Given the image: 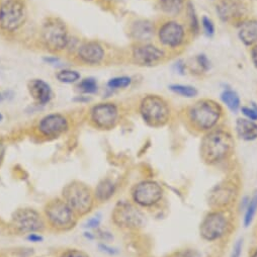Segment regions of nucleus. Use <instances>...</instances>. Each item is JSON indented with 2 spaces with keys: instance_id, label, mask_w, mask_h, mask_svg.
Here are the masks:
<instances>
[{
  "instance_id": "f257e3e1",
  "label": "nucleus",
  "mask_w": 257,
  "mask_h": 257,
  "mask_svg": "<svg viewBox=\"0 0 257 257\" xmlns=\"http://www.w3.org/2000/svg\"><path fill=\"white\" fill-rule=\"evenodd\" d=\"M232 135L223 128H213L201 142V157L209 165H217L227 160L234 151Z\"/></svg>"
},
{
  "instance_id": "f03ea898",
  "label": "nucleus",
  "mask_w": 257,
  "mask_h": 257,
  "mask_svg": "<svg viewBox=\"0 0 257 257\" xmlns=\"http://www.w3.org/2000/svg\"><path fill=\"white\" fill-rule=\"evenodd\" d=\"M189 125L199 132H209L218 124L222 115V106L212 99H201L186 109Z\"/></svg>"
},
{
  "instance_id": "7ed1b4c3",
  "label": "nucleus",
  "mask_w": 257,
  "mask_h": 257,
  "mask_svg": "<svg viewBox=\"0 0 257 257\" xmlns=\"http://www.w3.org/2000/svg\"><path fill=\"white\" fill-rule=\"evenodd\" d=\"M232 218L229 210H213L202 221L201 237L208 242L221 240L232 230Z\"/></svg>"
},
{
  "instance_id": "20e7f679",
  "label": "nucleus",
  "mask_w": 257,
  "mask_h": 257,
  "mask_svg": "<svg viewBox=\"0 0 257 257\" xmlns=\"http://www.w3.org/2000/svg\"><path fill=\"white\" fill-rule=\"evenodd\" d=\"M63 200L76 215H86L93 207L90 188L80 181H72L63 188Z\"/></svg>"
},
{
  "instance_id": "39448f33",
  "label": "nucleus",
  "mask_w": 257,
  "mask_h": 257,
  "mask_svg": "<svg viewBox=\"0 0 257 257\" xmlns=\"http://www.w3.org/2000/svg\"><path fill=\"white\" fill-rule=\"evenodd\" d=\"M139 109L143 120L153 127L163 126L170 119V107L167 101L159 95L145 96L141 100Z\"/></svg>"
},
{
  "instance_id": "423d86ee",
  "label": "nucleus",
  "mask_w": 257,
  "mask_h": 257,
  "mask_svg": "<svg viewBox=\"0 0 257 257\" xmlns=\"http://www.w3.org/2000/svg\"><path fill=\"white\" fill-rule=\"evenodd\" d=\"M45 215L49 224L59 231L70 230L76 224V214L64 200L55 199L49 202L45 208Z\"/></svg>"
},
{
  "instance_id": "0eeeda50",
  "label": "nucleus",
  "mask_w": 257,
  "mask_h": 257,
  "mask_svg": "<svg viewBox=\"0 0 257 257\" xmlns=\"http://www.w3.org/2000/svg\"><path fill=\"white\" fill-rule=\"evenodd\" d=\"M27 20V8L22 0H6L0 7V27L13 33L24 26Z\"/></svg>"
},
{
  "instance_id": "6e6552de",
  "label": "nucleus",
  "mask_w": 257,
  "mask_h": 257,
  "mask_svg": "<svg viewBox=\"0 0 257 257\" xmlns=\"http://www.w3.org/2000/svg\"><path fill=\"white\" fill-rule=\"evenodd\" d=\"M42 39L51 51L56 52L66 48L69 39L65 24L57 19H49L43 26Z\"/></svg>"
},
{
  "instance_id": "1a4fd4ad",
  "label": "nucleus",
  "mask_w": 257,
  "mask_h": 257,
  "mask_svg": "<svg viewBox=\"0 0 257 257\" xmlns=\"http://www.w3.org/2000/svg\"><path fill=\"white\" fill-rule=\"evenodd\" d=\"M239 186L235 180H224L217 184L209 195V205L213 210H229L236 202Z\"/></svg>"
},
{
  "instance_id": "9d476101",
  "label": "nucleus",
  "mask_w": 257,
  "mask_h": 257,
  "mask_svg": "<svg viewBox=\"0 0 257 257\" xmlns=\"http://www.w3.org/2000/svg\"><path fill=\"white\" fill-rule=\"evenodd\" d=\"M164 190L162 186L153 180H144L135 185L132 198L135 204L144 208L156 206L163 199Z\"/></svg>"
},
{
  "instance_id": "9b49d317",
  "label": "nucleus",
  "mask_w": 257,
  "mask_h": 257,
  "mask_svg": "<svg viewBox=\"0 0 257 257\" xmlns=\"http://www.w3.org/2000/svg\"><path fill=\"white\" fill-rule=\"evenodd\" d=\"M113 223L123 229H138L143 225V215L134 205L127 202H118L111 214Z\"/></svg>"
},
{
  "instance_id": "f8f14e48",
  "label": "nucleus",
  "mask_w": 257,
  "mask_h": 257,
  "mask_svg": "<svg viewBox=\"0 0 257 257\" xmlns=\"http://www.w3.org/2000/svg\"><path fill=\"white\" fill-rule=\"evenodd\" d=\"M12 224L20 233L32 234L45 229V221L41 214L31 208L17 210L12 218Z\"/></svg>"
},
{
  "instance_id": "ddd939ff",
  "label": "nucleus",
  "mask_w": 257,
  "mask_h": 257,
  "mask_svg": "<svg viewBox=\"0 0 257 257\" xmlns=\"http://www.w3.org/2000/svg\"><path fill=\"white\" fill-rule=\"evenodd\" d=\"M91 121L101 130H110L118 120V108L114 103L105 102L94 105L91 109Z\"/></svg>"
},
{
  "instance_id": "4468645a",
  "label": "nucleus",
  "mask_w": 257,
  "mask_h": 257,
  "mask_svg": "<svg viewBox=\"0 0 257 257\" xmlns=\"http://www.w3.org/2000/svg\"><path fill=\"white\" fill-rule=\"evenodd\" d=\"M68 120L63 114L51 113L39 122V131L46 137H58L68 130Z\"/></svg>"
},
{
  "instance_id": "2eb2a0df",
  "label": "nucleus",
  "mask_w": 257,
  "mask_h": 257,
  "mask_svg": "<svg viewBox=\"0 0 257 257\" xmlns=\"http://www.w3.org/2000/svg\"><path fill=\"white\" fill-rule=\"evenodd\" d=\"M185 32L183 27L173 21L163 24L158 32V38L162 45L169 48H177L184 42Z\"/></svg>"
},
{
  "instance_id": "dca6fc26",
  "label": "nucleus",
  "mask_w": 257,
  "mask_h": 257,
  "mask_svg": "<svg viewBox=\"0 0 257 257\" xmlns=\"http://www.w3.org/2000/svg\"><path fill=\"white\" fill-rule=\"evenodd\" d=\"M164 51L156 46L145 44L133 50V58L138 65L152 66L164 58Z\"/></svg>"
},
{
  "instance_id": "f3484780",
  "label": "nucleus",
  "mask_w": 257,
  "mask_h": 257,
  "mask_svg": "<svg viewBox=\"0 0 257 257\" xmlns=\"http://www.w3.org/2000/svg\"><path fill=\"white\" fill-rule=\"evenodd\" d=\"M217 13L223 22L232 23L245 15L246 8L242 0H221Z\"/></svg>"
},
{
  "instance_id": "a211bd4d",
  "label": "nucleus",
  "mask_w": 257,
  "mask_h": 257,
  "mask_svg": "<svg viewBox=\"0 0 257 257\" xmlns=\"http://www.w3.org/2000/svg\"><path fill=\"white\" fill-rule=\"evenodd\" d=\"M78 57L89 65H97L104 58V50L98 43L88 42L79 48Z\"/></svg>"
},
{
  "instance_id": "6ab92c4d",
  "label": "nucleus",
  "mask_w": 257,
  "mask_h": 257,
  "mask_svg": "<svg viewBox=\"0 0 257 257\" xmlns=\"http://www.w3.org/2000/svg\"><path fill=\"white\" fill-rule=\"evenodd\" d=\"M28 88L31 96L42 105L48 103L52 99V88L43 79L30 80L28 83Z\"/></svg>"
},
{
  "instance_id": "aec40b11",
  "label": "nucleus",
  "mask_w": 257,
  "mask_h": 257,
  "mask_svg": "<svg viewBox=\"0 0 257 257\" xmlns=\"http://www.w3.org/2000/svg\"><path fill=\"white\" fill-rule=\"evenodd\" d=\"M238 35L240 40L246 46H254L257 44V21L248 20L240 24Z\"/></svg>"
},
{
  "instance_id": "412c9836",
  "label": "nucleus",
  "mask_w": 257,
  "mask_h": 257,
  "mask_svg": "<svg viewBox=\"0 0 257 257\" xmlns=\"http://www.w3.org/2000/svg\"><path fill=\"white\" fill-rule=\"evenodd\" d=\"M236 132L242 140L254 141L257 139V123L248 118H238L236 121Z\"/></svg>"
},
{
  "instance_id": "4be33fe9",
  "label": "nucleus",
  "mask_w": 257,
  "mask_h": 257,
  "mask_svg": "<svg viewBox=\"0 0 257 257\" xmlns=\"http://www.w3.org/2000/svg\"><path fill=\"white\" fill-rule=\"evenodd\" d=\"M131 34L134 39L138 41H150L154 35V27L148 21H138L133 24L131 28Z\"/></svg>"
},
{
  "instance_id": "5701e85b",
  "label": "nucleus",
  "mask_w": 257,
  "mask_h": 257,
  "mask_svg": "<svg viewBox=\"0 0 257 257\" xmlns=\"http://www.w3.org/2000/svg\"><path fill=\"white\" fill-rule=\"evenodd\" d=\"M115 191V184L110 179L101 180L95 188V198L99 202L109 200Z\"/></svg>"
},
{
  "instance_id": "b1692460",
  "label": "nucleus",
  "mask_w": 257,
  "mask_h": 257,
  "mask_svg": "<svg viewBox=\"0 0 257 257\" xmlns=\"http://www.w3.org/2000/svg\"><path fill=\"white\" fill-rule=\"evenodd\" d=\"M184 0H159L161 12L168 17L177 16L183 9Z\"/></svg>"
},
{
  "instance_id": "393cba45",
  "label": "nucleus",
  "mask_w": 257,
  "mask_h": 257,
  "mask_svg": "<svg viewBox=\"0 0 257 257\" xmlns=\"http://www.w3.org/2000/svg\"><path fill=\"white\" fill-rule=\"evenodd\" d=\"M221 98L223 100V102L228 106L229 109H231L232 111L236 112L239 107H240V98L238 96V94L231 90V89H228V90H225L222 94H221Z\"/></svg>"
},
{
  "instance_id": "a878e982",
  "label": "nucleus",
  "mask_w": 257,
  "mask_h": 257,
  "mask_svg": "<svg viewBox=\"0 0 257 257\" xmlns=\"http://www.w3.org/2000/svg\"><path fill=\"white\" fill-rule=\"evenodd\" d=\"M256 213H257V192L256 194H254L253 197L249 200L248 205L246 207L245 215H244V226L245 227H249L252 224Z\"/></svg>"
},
{
  "instance_id": "bb28decb",
  "label": "nucleus",
  "mask_w": 257,
  "mask_h": 257,
  "mask_svg": "<svg viewBox=\"0 0 257 257\" xmlns=\"http://www.w3.org/2000/svg\"><path fill=\"white\" fill-rule=\"evenodd\" d=\"M56 77L62 83L71 84V83L77 82L80 79V74L77 71H75V70L63 69V70H60L56 74Z\"/></svg>"
},
{
  "instance_id": "cd10ccee",
  "label": "nucleus",
  "mask_w": 257,
  "mask_h": 257,
  "mask_svg": "<svg viewBox=\"0 0 257 257\" xmlns=\"http://www.w3.org/2000/svg\"><path fill=\"white\" fill-rule=\"evenodd\" d=\"M78 89L85 94H93L98 90V84L95 78L87 77L81 80L78 84Z\"/></svg>"
},
{
  "instance_id": "c85d7f7f",
  "label": "nucleus",
  "mask_w": 257,
  "mask_h": 257,
  "mask_svg": "<svg viewBox=\"0 0 257 257\" xmlns=\"http://www.w3.org/2000/svg\"><path fill=\"white\" fill-rule=\"evenodd\" d=\"M169 89L183 97H187V98H191L195 97L198 94V90L189 85H181V84H174V85H170Z\"/></svg>"
},
{
  "instance_id": "c756f323",
  "label": "nucleus",
  "mask_w": 257,
  "mask_h": 257,
  "mask_svg": "<svg viewBox=\"0 0 257 257\" xmlns=\"http://www.w3.org/2000/svg\"><path fill=\"white\" fill-rule=\"evenodd\" d=\"M132 80L130 77L126 76H119V77H114L111 78L107 82V86L110 89H120V88H125L128 85L131 84Z\"/></svg>"
},
{
  "instance_id": "7c9ffc66",
  "label": "nucleus",
  "mask_w": 257,
  "mask_h": 257,
  "mask_svg": "<svg viewBox=\"0 0 257 257\" xmlns=\"http://www.w3.org/2000/svg\"><path fill=\"white\" fill-rule=\"evenodd\" d=\"M187 15L189 18V24L191 27L192 32H195L196 34L199 32V21H198V17L196 15V11L194 9V6H192L190 3L187 5Z\"/></svg>"
},
{
  "instance_id": "2f4dec72",
  "label": "nucleus",
  "mask_w": 257,
  "mask_h": 257,
  "mask_svg": "<svg viewBox=\"0 0 257 257\" xmlns=\"http://www.w3.org/2000/svg\"><path fill=\"white\" fill-rule=\"evenodd\" d=\"M241 111L246 116V118L254 121L257 120V105L255 103H252V107L243 106L241 108Z\"/></svg>"
},
{
  "instance_id": "473e14b6",
  "label": "nucleus",
  "mask_w": 257,
  "mask_h": 257,
  "mask_svg": "<svg viewBox=\"0 0 257 257\" xmlns=\"http://www.w3.org/2000/svg\"><path fill=\"white\" fill-rule=\"evenodd\" d=\"M202 25H203V28H204V31H205L206 35L209 36V37H212L215 33V27H214L213 22L209 18L204 17L203 21H202Z\"/></svg>"
},
{
  "instance_id": "72a5a7b5",
  "label": "nucleus",
  "mask_w": 257,
  "mask_h": 257,
  "mask_svg": "<svg viewBox=\"0 0 257 257\" xmlns=\"http://www.w3.org/2000/svg\"><path fill=\"white\" fill-rule=\"evenodd\" d=\"M60 257H89L85 252L78 249H67L64 251Z\"/></svg>"
},
{
  "instance_id": "f704fd0d",
  "label": "nucleus",
  "mask_w": 257,
  "mask_h": 257,
  "mask_svg": "<svg viewBox=\"0 0 257 257\" xmlns=\"http://www.w3.org/2000/svg\"><path fill=\"white\" fill-rule=\"evenodd\" d=\"M242 249H243V240L239 239L238 241H236V243H235V245L233 247V251H232L231 257H241Z\"/></svg>"
},
{
  "instance_id": "c9c22d12",
  "label": "nucleus",
  "mask_w": 257,
  "mask_h": 257,
  "mask_svg": "<svg viewBox=\"0 0 257 257\" xmlns=\"http://www.w3.org/2000/svg\"><path fill=\"white\" fill-rule=\"evenodd\" d=\"M197 60H198V63L201 65V67L205 71L209 70V68H210V61H209V59L207 58L206 55H199Z\"/></svg>"
},
{
  "instance_id": "e433bc0d",
  "label": "nucleus",
  "mask_w": 257,
  "mask_h": 257,
  "mask_svg": "<svg viewBox=\"0 0 257 257\" xmlns=\"http://www.w3.org/2000/svg\"><path fill=\"white\" fill-rule=\"evenodd\" d=\"M98 225H99V220L96 219V218L90 219V220L87 221V223H86V227H87V228H91V229L96 228Z\"/></svg>"
},
{
  "instance_id": "4c0bfd02",
  "label": "nucleus",
  "mask_w": 257,
  "mask_h": 257,
  "mask_svg": "<svg viewBox=\"0 0 257 257\" xmlns=\"http://www.w3.org/2000/svg\"><path fill=\"white\" fill-rule=\"evenodd\" d=\"M251 58H252V62L254 64V66L257 69V46H254V48H252V50H251Z\"/></svg>"
},
{
  "instance_id": "58836bf2",
  "label": "nucleus",
  "mask_w": 257,
  "mask_h": 257,
  "mask_svg": "<svg viewBox=\"0 0 257 257\" xmlns=\"http://www.w3.org/2000/svg\"><path fill=\"white\" fill-rule=\"evenodd\" d=\"M28 239H29L30 241H32V242H41V241L43 240L42 236H40V235H38V234H36V233L29 234Z\"/></svg>"
},
{
  "instance_id": "ea45409f",
  "label": "nucleus",
  "mask_w": 257,
  "mask_h": 257,
  "mask_svg": "<svg viewBox=\"0 0 257 257\" xmlns=\"http://www.w3.org/2000/svg\"><path fill=\"white\" fill-rule=\"evenodd\" d=\"M5 153H6V146L2 141H0V163H2L4 160Z\"/></svg>"
},
{
  "instance_id": "a19ab883",
  "label": "nucleus",
  "mask_w": 257,
  "mask_h": 257,
  "mask_svg": "<svg viewBox=\"0 0 257 257\" xmlns=\"http://www.w3.org/2000/svg\"><path fill=\"white\" fill-rule=\"evenodd\" d=\"M100 247H101V248H103V249H105V250H103V251L107 252L108 254H115V253H116V251H114V249L109 248V247H107V246H106V245H104V244H101V245H100Z\"/></svg>"
},
{
  "instance_id": "79ce46f5",
  "label": "nucleus",
  "mask_w": 257,
  "mask_h": 257,
  "mask_svg": "<svg viewBox=\"0 0 257 257\" xmlns=\"http://www.w3.org/2000/svg\"><path fill=\"white\" fill-rule=\"evenodd\" d=\"M47 63L49 64H55V63H58L59 62V59L58 58H45L44 59Z\"/></svg>"
},
{
  "instance_id": "37998d69",
  "label": "nucleus",
  "mask_w": 257,
  "mask_h": 257,
  "mask_svg": "<svg viewBox=\"0 0 257 257\" xmlns=\"http://www.w3.org/2000/svg\"><path fill=\"white\" fill-rule=\"evenodd\" d=\"M176 69L179 71V73L183 72V64H181V62L176 63Z\"/></svg>"
},
{
  "instance_id": "c03bdc74",
  "label": "nucleus",
  "mask_w": 257,
  "mask_h": 257,
  "mask_svg": "<svg viewBox=\"0 0 257 257\" xmlns=\"http://www.w3.org/2000/svg\"><path fill=\"white\" fill-rule=\"evenodd\" d=\"M250 257H257V248L252 252V254H251Z\"/></svg>"
},
{
  "instance_id": "a18cd8bd",
  "label": "nucleus",
  "mask_w": 257,
  "mask_h": 257,
  "mask_svg": "<svg viewBox=\"0 0 257 257\" xmlns=\"http://www.w3.org/2000/svg\"><path fill=\"white\" fill-rule=\"evenodd\" d=\"M4 100V95H3V93L0 92V102H2Z\"/></svg>"
},
{
  "instance_id": "49530a36",
  "label": "nucleus",
  "mask_w": 257,
  "mask_h": 257,
  "mask_svg": "<svg viewBox=\"0 0 257 257\" xmlns=\"http://www.w3.org/2000/svg\"><path fill=\"white\" fill-rule=\"evenodd\" d=\"M4 119V115L2 114V113H0V121H2Z\"/></svg>"
}]
</instances>
